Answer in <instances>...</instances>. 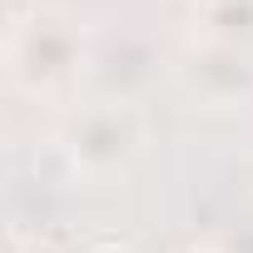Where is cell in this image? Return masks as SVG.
<instances>
[{
  "label": "cell",
  "mask_w": 253,
  "mask_h": 253,
  "mask_svg": "<svg viewBox=\"0 0 253 253\" xmlns=\"http://www.w3.org/2000/svg\"><path fill=\"white\" fill-rule=\"evenodd\" d=\"M84 65H89L84 30L55 10H35L30 20H15L5 40V70L25 94H55L65 84H80Z\"/></svg>",
  "instance_id": "obj_1"
},
{
  "label": "cell",
  "mask_w": 253,
  "mask_h": 253,
  "mask_svg": "<svg viewBox=\"0 0 253 253\" xmlns=\"http://www.w3.org/2000/svg\"><path fill=\"white\" fill-rule=\"evenodd\" d=\"M60 149L80 174H119L129 169L134 154L144 149V114L139 104H119V99H84L80 109L65 114Z\"/></svg>",
  "instance_id": "obj_2"
},
{
  "label": "cell",
  "mask_w": 253,
  "mask_h": 253,
  "mask_svg": "<svg viewBox=\"0 0 253 253\" xmlns=\"http://www.w3.org/2000/svg\"><path fill=\"white\" fill-rule=\"evenodd\" d=\"M159 50L139 35H119V40H104L89 65H84V84L94 99H119V104H134L154 80H159Z\"/></svg>",
  "instance_id": "obj_3"
},
{
  "label": "cell",
  "mask_w": 253,
  "mask_h": 253,
  "mask_svg": "<svg viewBox=\"0 0 253 253\" xmlns=\"http://www.w3.org/2000/svg\"><path fill=\"white\" fill-rule=\"evenodd\" d=\"M184 84L204 99V104H238L253 94V55L248 50H233V45H194L179 65Z\"/></svg>",
  "instance_id": "obj_4"
},
{
  "label": "cell",
  "mask_w": 253,
  "mask_h": 253,
  "mask_svg": "<svg viewBox=\"0 0 253 253\" xmlns=\"http://www.w3.org/2000/svg\"><path fill=\"white\" fill-rule=\"evenodd\" d=\"M194 15H199L204 40L253 50V0H199Z\"/></svg>",
  "instance_id": "obj_5"
},
{
  "label": "cell",
  "mask_w": 253,
  "mask_h": 253,
  "mask_svg": "<svg viewBox=\"0 0 253 253\" xmlns=\"http://www.w3.org/2000/svg\"><path fill=\"white\" fill-rule=\"evenodd\" d=\"M99 253H129V248H99Z\"/></svg>",
  "instance_id": "obj_6"
}]
</instances>
